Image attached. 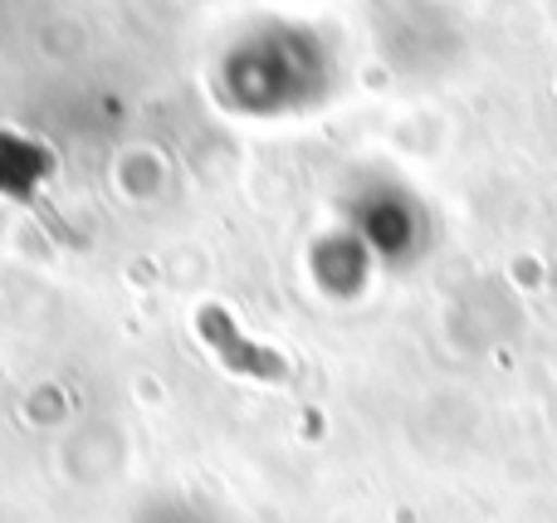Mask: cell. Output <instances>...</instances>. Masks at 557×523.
<instances>
[{
	"instance_id": "6da1fadb",
	"label": "cell",
	"mask_w": 557,
	"mask_h": 523,
	"mask_svg": "<svg viewBox=\"0 0 557 523\" xmlns=\"http://www.w3.org/2000/svg\"><path fill=\"white\" fill-rule=\"evenodd\" d=\"M201 338L211 343V348L221 352L231 368L255 372V377H284V368H278L274 352H255L250 343L235 333V323H231V313H225V309H201Z\"/></svg>"
}]
</instances>
